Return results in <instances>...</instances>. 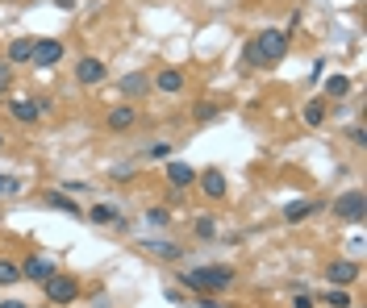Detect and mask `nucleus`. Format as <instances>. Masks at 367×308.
I'll list each match as a JSON object with an SVG mask.
<instances>
[{
  "instance_id": "obj_26",
  "label": "nucleus",
  "mask_w": 367,
  "mask_h": 308,
  "mask_svg": "<svg viewBox=\"0 0 367 308\" xmlns=\"http://www.w3.org/2000/svg\"><path fill=\"white\" fill-rule=\"evenodd\" d=\"M192 229H196V238H213V234H217V225H213L209 217H201V221H196Z\"/></svg>"
},
{
  "instance_id": "obj_7",
  "label": "nucleus",
  "mask_w": 367,
  "mask_h": 308,
  "mask_svg": "<svg viewBox=\"0 0 367 308\" xmlns=\"http://www.w3.org/2000/svg\"><path fill=\"white\" fill-rule=\"evenodd\" d=\"M75 79H79V83H88V88H92V83H100V79H104V58L84 54V58L75 63Z\"/></svg>"
},
{
  "instance_id": "obj_33",
  "label": "nucleus",
  "mask_w": 367,
  "mask_h": 308,
  "mask_svg": "<svg viewBox=\"0 0 367 308\" xmlns=\"http://www.w3.org/2000/svg\"><path fill=\"white\" fill-rule=\"evenodd\" d=\"M196 308H226V305H217L213 296H196Z\"/></svg>"
},
{
  "instance_id": "obj_34",
  "label": "nucleus",
  "mask_w": 367,
  "mask_h": 308,
  "mask_svg": "<svg viewBox=\"0 0 367 308\" xmlns=\"http://www.w3.org/2000/svg\"><path fill=\"white\" fill-rule=\"evenodd\" d=\"M0 308H29V305H21V300H4Z\"/></svg>"
},
{
  "instance_id": "obj_29",
  "label": "nucleus",
  "mask_w": 367,
  "mask_h": 308,
  "mask_svg": "<svg viewBox=\"0 0 367 308\" xmlns=\"http://www.w3.org/2000/svg\"><path fill=\"white\" fill-rule=\"evenodd\" d=\"M163 300H167V305H184V292H175V288H163Z\"/></svg>"
},
{
  "instance_id": "obj_32",
  "label": "nucleus",
  "mask_w": 367,
  "mask_h": 308,
  "mask_svg": "<svg viewBox=\"0 0 367 308\" xmlns=\"http://www.w3.org/2000/svg\"><path fill=\"white\" fill-rule=\"evenodd\" d=\"M351 142H355V146H367V133H364V125H355V129H351Z\"/></svg>"
},
{
  "instance_id": "obj_30",
  "label": "nucleus",
  "mask_w": 367,
  "mask_h": 308,
  "mask_svg": "<svg viewBox=\"0 0 367 308\" xmlns=\"http://www.w3.org/2000/svg\"><path fill=\"white\" fill-rule=\"evenodd\" d=\"M17 188H21V184H17L13 175H0V196H4V192H17Z\"/></svg>"
},
{
  "instance_id": "obj_24",
  "label": "nucleus",
  "mask_w": 367,
  "mask_h": 308,
  "mask_svg": "<svg viewBox=\"0 0 367 308\" xmlns=\"http://www.w3.org/2000/svg\"><path fill=\"white\" fill-rule=\"evenodd\" d=\"M322 300H326V308H351V296H347V288H334V292H326Z\"/></svg>"
},
{
  "instance_id": "obj_19",
  "label": "nucleus",
  "mask_w": 367,
  "mask_h": 308,
  "mask_svg": "<svg viewBox=\"0 0 367 308\" xmlns=\"http://www.w3.org/2000/svg\"><path fill=\"white\" fill-rule=\"evenodd\" d=\"M46 204H50V209H58V213H71V217H79V213H84V209H79L67 192H46Z\"/></svg>"
},
{
  "instance_id": "obj_27",
  "label": "nucleus",
  "mask_w": 367,
  "mask_h": 308,
  "mask_svg": "<svg viewBox=\"0 0 367 308\" xmlns=\"http://www.w3.org/2000/svg\"><path fill=\"white\" fill-rule=\"evenodd\" d=\"M146 154H150V159H167V154H171V142H155Z\"/></svg>"
},
{
  "instance_id": "obj_1",
  "label": "nucleus",
  "mask_w": 367,
  "mask_h": 308,
  "mask_svg": "<svg viewBox=\"0 0 367 308\" xmlns=\"http://www.w3.org/2000/svg\"><path fill=\"white\" fill-rule=\"evenodd\" d=\"M180 284L188 292H201V296H213V292H230L234 288V267L226 263H205V267H192L180 275Z\"/></svg>"
},
{
  "instance_id": "obj_2",
  "label": "nucleus",
  "mask_w": 367,
  "mask_h": 308,
  "mask_svg": "<svg viewBox=\"0 0 367 308\" xmlns=\"http://www.w3.org/2000/svg\"><path fill=\"white\" fill-rule=\"evenodd\" d=\"M284 54H288L284 29H263V33H255V42H247V63H255V67H276Z\"/></svg>"
},
{
  "instance_id": "obj_31",
  "label": "nucleus",
  "mask_w": 367,
  "mask_h": 308,
  "mask_svg": "<svg viewBox=\"0 0 367 308\" xmlns=\"http://www.w3.org/2000/svg\"><path fill=\"white\" fill-rule=\"evenodd\" d=\"M292 308H313V296H309V292H297V300H292Z\"/></svg>"
},
{
  "instance_id": "obj_35",
  "label": "nucleus",
  "mask_w": 367,
  "mask_h": 308,
  "mask_svg": "<svg viewBox=\"0 0 367 308\" xmlns=\"http://www.w3.org/2000/svg\"><path fill=\"white\" fill-rule=\"evenodd\" d=\"M54 4H58V8H75V0H54Z\"/></svg>"
},
{
  "instance_id": "obj_21",
  "label": "nucleus",
  "mask_w": 367,
  "mask_h": 308,
  "mask_svg": "<svg viewBox=\"0 0 367 308\" xmlns=\"http://www.w3.org/2000/svg\"><path fill=\"white\" fill-rule=\"evenodd\" d=\"M17 279H21V267L8 263V259H0V288H8V284H17Z\"/></svg>"
},
{
  "instance_id": "obj_13",
  "label": "nucleus",
  "mask_w": 367,
  "mask_h": 308,
  "mask_svg": "<svg viewBox=\"0 0 367 308\" xmlns=\"http://www.w3.org/2000/svg\"><path fill=\"white\" fill-rule=\"evenodd\" d=\"M134 121H138V108H134V104H117V108L109 113V129H113V133H121V129H130Z\"/></svg>"
},
{
  "instance_id": "obj_4",
  "label": "nucleus",
  "mask_w": 367,
  "mask_h": 308,
  "mask_svg": "<svg viewBox=\"0 0 367 308\" xmlns=\"http://www.w3.org/2000/svg\"><path fill=\"white\" fill-rule=\"evenodd\" d=\"M364 192L359 188H351V192H343L338 200H334V213L343 217V221H364Z\"/></svg>"
},
{
  "instance_id": "obj_16",
  "label": "nucleus",
  "mask_w": 367,
  "mask_h": 308,
  "mask_svg": "<svg viewBox=\"0 0 367 308\" xmlns=\"http://www.w3.org/2000/svg\"><path fill=\"white\" fill-rule=\"evenodd\" d=\"M88 221H96V225H121V213H117V204H92Z\"/></svg>"
},
{
  "instance_id": "obj_25",
  "label": "nucleus",
  "mask_w": 367,
  "mask_h": 308,
  "mask_svg": "<svg viewBox=\"0 0 367 308\" xmlns=\"http://www.w3.org/2000/svg\"><path fill=\"white\" fill-rule=\"evenodd\" d=\"M146 221L163 229V225H171V213H167V209H150V213H146Z\"/></svg>"
},
{
  "instance_id": "obj_22",
  "label": "nucleus",
  "mask_w": 367,
  "mask_h": 308,
  "mask_svg": "<svg viewBox=\"0 0 367 308\" xmlns=\"http://www.w3.org/2000/svg\"><path fill=\"white\" fill-rule=\"evenodd\" d=\"M326 92H330V96H347V92H351V79H347V75H330V79H326Z\"/></svg>"
},
{
  "instance_id": "obj_3",
  "label": "nucleus",
  "mask_w": 367,
  "mask_h": 308,
  "mask_svg": "<svg viewBox=\"0 0 367 308\" xmlns=\"http://www.w3.org/2000/svg\"><path fill=\"white\" fill-rule=\"evenodd\" d=\"M75 296H79V284H75L71 275H58V271H54V275L46 279V300H50V305H71Z\"/></svg>"
},
{
  "instance_id": "obj_14",
  "label": "nucleus",
  "mask_w": 367,
  "mask_h": 308,
  "mask_svg": "<svg viewBox=\"0 0 367 308\" xmlns=\"http://www.w3.org/2000/svg\"><path fill=\"white\" fill-rule=\"evenodd\" d=\"M313 209H318L313 200H288V204H284V221H288V225H301V221L313 217Z\"/></svg>"
},
{
  "instance_id": "obj_12",
  "label": "nucleus",
  "mask_w": 367,
  "mask_h": 308,
  "mask_svg": "<svg viewBox=\"0 0 367 308\" xmlns=\"http://www.w3.org/2000/svg\"><path fill=\"white\" fill-rule=\"evenodd\" d=\"M155 88H159V92H167V96H175V92H184V71H175V67H167V71H159V75H155Z\"/></svg>"
},
{
  "instance_id": "obj_20",
  "label": "nucleus",
  "mask_w": 367,
  "mask_h": 308,
  "mask_svg": "<svg viewBox=\"0 0 367 308\" xmlns=\"http://www.w3.org/2000/svg\"><path fill=\"white\" fill-rule=\"evenodd\" d=\"M326 121V104L322 100H309L305 104V125H322Z\"/></svg>"
},
{
  "instance_id": "obj_15",
  "label": "nucleus",
  "mask_w": 367,
  "mask_h": 308,
  "mask_svg": "<svg viewBox=\"0 0 367 308\" xmlns=\"http://www.w3.org/2000/svg\"><path fill=\"white\" fill-rule=\"evenodd\" d=\"M192 179H196V171H192L188 163H167V184H171V188H188Z\"/></svg>"
},
{
  "instance_id": "obj_23",
  "label": "nucleus",
  "mask_w": 367,
  "mask_h": 308,
  "mask_svg": "<svg viewBox=\"0 0 367 308\" xmlns=\"http://www.w3.org/2000/svg\"><path fill=\"white\" fill-rule=\"evenodd\" d=\"M213 117H217V104H209V100L192 104V121H201V125H205V121H213Z\"/></svg>"
},
{
  "instance_id": "obj_8",
  "label": "nucleus",
  "mask_w": 367,
  "mask_h": 308,
  "mask_svg": "<svg viewBox=\"0 0 367 308\" xmlns=\"http://www.w3.org/2000/svg\"><path fill=\"white\" fill-rule=\"evenodd\" d=\"M8 113H13V121L33 125V121L46 113V100H13V104H8Z\"/></svg>"
},
{
  "instance_id": "obj_11",
  "label": "nucleus",
  "mask_w": 367,
  "mask_h": 308,
  "mask_svg": "<svg viewBox=\"0 0 367 308\" xmlns=\"http://www.w3.org/2000/svg\"><path fill=\"white\" fill-rule=\"evenodd\" d=\"M142 250H150L155 259H167V263H175V259L184 254V250H180L175 242H167V238H146V242H142Z\"/></svg>"
},
{
  "instance_id": "obj_28",
  "label": "nucleus",
  "mask_w": 367,
  "mask_h": 308,
  "mask_svg": "<svg viewBox=\"0 0 367 308\" xmlns=\"http://www.w3.org/2000/svg\"><path fill=\"white\" fill-rule=\"evenodd\" d=\"M8 79H13V67H8V63H4V58H0V96H4V92H8Z\"/></svg>"
},
{
  "instance_id": "obj_17",
  "label": "nucleus",
  "mask_w": 367,
  "mask_h": 308,
  "mask_svg": "<svg viewBox=\"0 0 367 308\" xmlns=\"http://www.w3.org/2000/svg\"><path fill=\"white\" fill-rule=\"evenodd\" d=\"M121 92H125V96H146V92H150V79H146L142 71H130V75L121 79Z\"/></svg>"
},
{
  "instance_id": "obj_9",
  "label": "nucleus",
  "mask_w": 367,
  "mask_h": 308,
  "mask_svg": "<svg viewBox=\"0 0 367 308\" xmlns=\"http://www.w3.org/2000/svg\"><path fill=\"white\" fill-rule=\"evenodd\" d=\"M54 275V263L50 259H38V254H29L25 263H21V279H33V284H46Z\"/></svg>"
},
{
  "instance_id": "obj_10",
  "label": "nucleus",
  "mask_w": 367,
  "mask_h": 308,
  "mask_svg": "<svg viewBox=\"0 0 367 308\" xmlns=\"http://www.w3.org/2000/svg\"><path fill=\"white\" fill-rule=\"evenodd\" d=\"M196 179H201V188H205V196H209V200H221V196H226V175H221L217 167H209L205 175L196 171Z\"/></svg>"
},
{
  "instance_id": "obj_5",
  "label": "nucleus",
  "mask_w": 367,
  "mask_h": 308,
  "mask_svg": "<svg viewBox=\"0 0 367 308\" xmlns=\"http://www.w3.org/2000/svg\"><path fill=\"white\" fill-rule=\"evenodd\" d=\"M63 58V42H54V38H33V67H54Z\"/></svg>"
},
{
  "instance_id": "obj_6",
  "label": "nucleus",
  "mask_w": 367,
  "mask_h": 308,
  "mask_svg": "<svg viewBox=\"0 0 367 308\" xmlns=\"http://www.w3.org/2000/svg\"><path fill=\"white\" fill-rule=\"evenodd\" d=\"M326 279H330L334 288H351V284L359 279V263H351V259H338V263H330V267H326Z\"/></svg>"
},
{
  "instance_id": "obj_18",
  "label": "nucleus",
  "mask_w": 367,
  "mask_h": 308,
  "mask_svg": "<svg viewBox=\"0 0 367 308\" xmlns=\"http://www.w3.org/2000/svg\"><path fill=\"white\" fill-rule=\"evenodd\" d=\"M33 58V38H17L13 46H8V67L13 63H29Z\"/></svg>"
}]
</instances>
